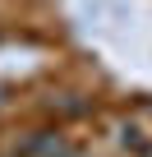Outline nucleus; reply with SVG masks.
Instances as JSON below:
<instances>
[{
    "instance_id": "f257e3e1",
    "label": "nucleus",
    "mask_w": 152,
    "mask_h": 157,
    "mask_svg": "<svg viewBox=\"0 0 152 157\" xmlns=\"http://www.w3.org/2000/svg\"><path fill=\"white\" fill-rule=\"evenodd\" d=\"M0 102H5V97H0Z\"/></svg>"
}]
</instances>
